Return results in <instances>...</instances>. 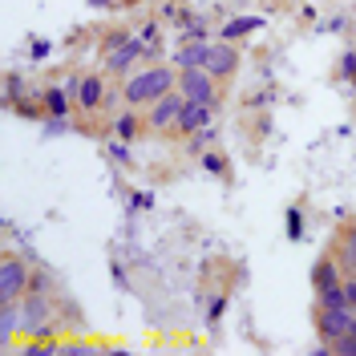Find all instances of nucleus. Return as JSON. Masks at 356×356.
<instances>
[{
  "instance_id": "nucleus-1",
  "label": "nucleus",
  "mask_w": 356,
  "mask_h": 356,
  "mask_svg": "<svg viewBox=\"0 0 356 356\" xmlns=\"http://www.w3.org/2000/svg\"><path fill=\"white\" fill-rule=\"evenodd\" d=\"M175 89H178L175 65H150V69H142V73H130L126 77L122 97H126V106H154L158 97H166Z\"/></svg>"
},
{
  "instance_id": "nucleus-2",
  "label": "nucleus",
  "mask_w": 356,
  "mask_h": 356,
  "mask_svg": "<svg viewBox=\"0 0 356 356\" xmlns=\"http://www.w3.org/2000/svg\"><path fill=\"white\" fill-rule=\"evenodd\" d=\"M53 328V300L41 291H24L21 296V332L24 336H49Z\"/></svg>"
},
{
  "instance_id": "nucleus-3",
  "label": "nucleus",
  "mask_w": 356,
  "mask_h": 356,
  "mask_svg": "<svg viewBox=\"0 0 356 356\" xmlns=\"http://www.w3.org/2000/svg\"><path fill=\"white\" fill-rule=\"evenodd\" d=\"M29 264H24L21 255H13V251H4L0 255V304H17L24 291H29Z\"/></svg>"
},
{
  "instance_id": "nucleus-4",
  "label": "nucleus",
  "mask_w": 356,
  "mask_h": 356,
  "mask_svg": "<svg viewBox=\"0 0 356 356\" xmlns=\"http://www.w3.org/2000/svg\"><path fill=\"white\" fill-rule=\"evenodd\" d=\"M178 93L186 102H202V106H215L219 102V77H211L207 69H178Z\"/></svg>"
},
{
  "instance_id": "nucleus-5",
  "label": "nucleus",
  "mask_w": 356,
  "mask_h": 356,
  "mask_svg": "<svg viewBox=\"0 0 356 356\" xmlns=\"http://www.w3.org/2000/svg\"><path fill=\"white\" fill-rule=\"evenodd\" d=\"M207 73L211 77H219V81H231L235 73H239V49H235V41H215L211 49H207Z\"/></svg>"
},
{
  "instance_id": "nucleus-6",
  "label": "nucleus",
  "mask_w": 356,
  "mask_h": 356,
  "mask_svg": "<svg viewBox=\"0 0 356 356\" xmlns=\"http://www.w3.org/2000/svg\"><path fill=\"white\" fill-rule=\"evenodd\" d=\"M182 93H166V97H158L154 106H150V113H146V130H154V134H166V130H175L178 126V113H182Z\"/></svg>"
},
{
  "instance_id": "nucleus-7",
  "label": "nucleus",
  "mask_w": 356,
  "mask_h": 356,
  "mask_svg": "<svg viewBox=\"0 0 356 356\" xmlns=\"http://www.w3.org/2000/svg\"><path fill=\"white\" fill-rule=\"evenodd\" d=\"M353 316L356 308H316V332L320 340H340L344 332H353Z\"/></svg>"
},
{
  "instance_id": "nucleus-8",
  "label": "nucleus",
  "mask_w": 356,
  "mask_h": 356,
  "mask_svg": "<svg viewBox=\"0 0 356 356\" xmlns=\"http://www.w3.org/2000/svg\"><path fill=\"white\" fill-rule=\"evenodd\" d=\"M138 57H146V41L138 37V41H126L122 49H113L110 57H106V65H110V73H118V77H130V69H134V61Z\"/></svg>"
},
{
  "instance_id": "nucleus-9",
  "label": "nucleus",
  "mask_w": 356,
  "mask_h": 356,
  "mask_svg": "<svg viewBox=\"0 0 356 356\" xmlns=\"http://www.w3.org/2000/svg\"><path fill=\"white\" fill-rule=\"evenodd\" d=\"M211 110H215V106H202V102H182V113H178V126H175V130L186 134V138H191V134H199V130H207V126H211Z\"/></svg>"
},
{
  "instance_id": "nucleus-10",
  "label": "nucleus",
  "mask_w": 356,
  "mask_h": 356,
  "mask_svg": "<svg viewBox=\"0 0 356 356\" xmlns=\"http://www.w3.org/2000/svg\"><path fill=\"white\" fill-rule=\"evenodd\" d=\"M344 280H348V271H344V264H340V255H324L320 264L312 267V284H316V291L332 288V284H344Z\"/></svg>"
},
{
  "instance_id": "nucleus-11",
  "label": "nucleus",
  "mask_w": 356,
  "mask_h": 356,
  "mask_svg": "<svg viewBox=\"0 0 356 356\" xmlns=\"http://www.w3.org/2000/svg\"><path fill=\"white\" fill-rule=\"evenodd\" d=\"M106 102V81L97 77V73H89V77H81V89H77V106L86 113H93L97 106Z\"/></svg>"
},
{
  "instance_id": "nucleus-12",
  "label": "nucleus",
  "mask_w": 356,
  "mask_h": 356,
  "mask_svg": "<svg viewBox=\"0 0 356 356\" xmlns=\"http://www.w3.org/2000/svg\"><path fill=\"white\" fill-rule=\"evenodd\" d=\"M207 49H211L207 41H186L175 57H170V65H175V69H199V65H207Z\"/></svg>"
},
{
  "instance_id": "nucleus-13",
  "label": "nucleus",
  "mask_w": 356,
  "mask_h": 356,
  "mask_svg": "<svg viewBox=\"0 0 356 356\" xmlns=\"http://www.w3.org/2000/svg\"><path fill=\"white\" fill-rule=\"evenodd\" d=\"M255 29H264V17H255V13H243V17H235V21H227L219 29V41H239L247 33H255Z\"/></svg>"
},
{
  "instance_id": "nucleus-14",
  "label": "nucleus",
  "mask_w": 356,
  "mask_h": 356,
  "mask_svg": "<svg viewBox=\"0 0 356 356\" xmlns=\"http://www.w3.org/2000/svg\"><path fill=\"white\" fill-rule=\"evenodd\" d=\"M17 332H21V308L17 304H0V348H8Z\"/></svg>"
},
{
  "instance_id": "nucleus-15",
  "label": "nucleus",
  "mask_w": 356,
  "mask_h": 356,
  "mask_svg": "<svg viewBox=\"0 0 356 356\" xmlns=\"http://www.w3.org/2000/svg\"><path fill=\"white\" fill-rule=\"evenodd\" d=\"M69 93L65 86H49L44 89V118H69Z\"/></svg>"
},
{
  "instance_id": "nucleus-16",
  "label": "nucleus",
  "mask_w": 356,
  "mask_h": 356,
  "mask_svg": "<svg viewBox=\"0 0 356 356\" xmlns=\"http://www.w3.org/2000/svg\"><path fill=\"white\" fill-rule=\"evenodd\" d=\"M336 255H340L344 271L356 275V227H344V235H340V243H336Z\"/></svg>"
},
{
  "instance_id": "nucleus-17",
  "label": "nucleus",
  "mask_w": 356,
  "mask_h": 356,
  "mask_svg": "<svg viewBox=\"0 0 356 356\" xmlns=\"http://www.w3.org/2000/svg\"><path fill=\"white\" fill-rule=\"evenodd\" d=\"M142 126H146V118H138L134 110H126V113H118V118H113V134H118V138H126V142H134Z\"/></svg>"
},
{
  "instance_id": "nucleus-18",
  "label": "nucleus",
  "mask_w": 356,
  "mask_h": 356,
  "mask_svg": "<svg viewBox=\"0 0 356 356\" xmlns=\"http://www.w3.org/2000/svg\"><path fill=\"white\" fill-rule=\"evenodd\" d=\"M316 308H353V304H348V291H344V284H332V288H320V291H316Z\"/></svg>"
},
{
  "instance_id": "nucleus-19",
  "label": "nucleus",
  "mask_w": 356,
  "mask_h": 356,
  "mask_svg": "<svg viewBox=\"0 0 356 356\" xmlns=\"http://www.w3.org/2000/svg\"><path fill=\"white\" fill-rule=\"evenodd\" d=\"M97 344H86V340H61V356H93Z\"/></svg>"
},
{
  "instance_id": "nucleus-20",
  "label": "nucleus",
  "mask_w": 356,
  "mask_h": 356,
  "mask_svg": "<svg viewBox=\"0 0 356 356\" xmlns=\"http://www.w3.org/2000/svg\"><path fill=\"white\" fill-rule=\"evenodd\" d=\"M288 239H304V215H300V207H291L288 211Z\"/></svg>"
},
{
  "instance_id": "nucleus-21",
  "label": "nucleus",
  "mask_w": 356,
  "mask_h": 356,
  "mask_svg": "<svg viewBox=\"0 0 356 356\" xmlns=\"http://www.w3.org/2000/svg\"><path fill=\"white\" fill-rule=\"evenodd\" d=\"M332 353L336 356H356V332H344L340 340H332Z\"/></svg>"
},
{
  "instance_id": "nucleus-22",
  "label": "nucleus",
  "mask_w": 356,
  "mask_h": 356,
  "mask_svg": "<svg viewBox=\"0 0 356 356\" xmlns=\"http://www.w3.org/2000/svg\"><path fill=\"white\" fill-rule=\"evenodd\" d=\"M29 291H41V296H49V291H53L49 271H33V275H29Z\"/></svg>"
},
{
  "instance_id": "nucleus-23",
  "label": "nucleus",
  "mask_w": 356,
  "mask_h": 356,
  "mask_svg": "<svg viewBox=\"0 0 356 356\" xmlns=\"http://www.w3.org/2000/svg\"><path fill=\"white\" fill-rule=\"evenodd\" d=\"M202 170H207V175H227V162H222V158L219 154H207V158H202Z\"/></svg>"
},
{
  "instance_id": "nucleus-24",
  "label": "nucleus",
  "mask_w": 356,
  "mask_h": 356,
  "mask_svg": "<svg viewBox=\"0 0 356 356\" xmlns=\"http://www.w3.org/2000/svg\"><path fill=\"white\" fill-rule=\"evenodd\" d=\"M222 312H227V296L211 300V308H207V320H211V324H219V320H222Z\"/></svg>"
},
{
  "instance_id": "nucleus-25",
  "label": "nucleus",
  "mask_w": 356,
  "mask_h": 356,
  "mask_svg": "<svg viewBox=\"0 0 356 356\" xmlns=\"http://www.w3.org/2000/svg\"><path fill=\"white\" fill-rule=\"evenodd\" d=\"M110 154L118 158V162H130V142H126V138H118V142H110Z\"/></svg>"
},
{
  "instance_id": "nucleus-26",
  "label": "nucleus",
  "mask_w": 356,
  "mask_h": 356,
  "mask_svg": "<svg viewBox=\"0 0 356 356\" xmlns=\"http://www.w3.org/2000/svg\"><path fill=\"white\" fill-rule=\"evenodd\" d=\"M340 73H344V77H353L356 73V49H348V53L340 57Z\"/></svg>"
},
{
  "instance_id": "nucleus-27",
  "label": "nucleus",
  "mask_w": 356,
  "mask_h": 356,
  "mask_svg": "<svg viewBox=\"0 0 356 356\" xmlns=\"http://www.w3.org/2000/svg\"><path fill=\"white\" fill-rule=\"evenodd\" d=\"M33 61H41V57H49V41H33V53H29Z\"/></svg>"
},
{
  "instance_id": "nucleus-28",
  "label": "nucleus",
  "mask_w": 356,
  "mask_h": 356,
  "mask_svg": "<svg viewBox=\"0 0 356 356\" xmlns=\"http://www.w3.org/2000/svg\"><path fill=\"white\" fill-rule=\"evenodd\" d=\"M344 291H348V304L356 308V275H348V280H344Z\"/></svg>"
},
{
  "instance_id": "nucleus-29",
  "label": "nucleus",
  "mask_w": 356,
  "mask_h": 356,
  "mask_svg": "<svg viewBox=\"0 0 356 356\" xmlns=\"http://www.w3.org/2000/svg\"><path fill=\"white\" fill-rule=\"evenodd\" d=\"M110 275H113V284H118V288L126 284V271H122V264H110Z\"/></svg>"
},
{
  "instance_id": "nucleus-30",
  "label": "nucleus",
  "mask_w": 356,
  "mask_h": 356,
  "mask_svg": "<svg viewBox=\"0 0 356 356\" xmlns=\"http://www.w3.org/2000/svg\"><path fill=\"white\" fill-rule=\"evenodd\" d=\"M89 4H97V8H110L113 0H89Z\"/></svg>"
},
{
  "instance_id": "nucleus-31",
  "label": "nucleus",
  "mask_w": 356,
  "mask_h": 356,
  "mask_svg": "<svg viewBox=\"0 0 356 356\" xmlns=\"http://www.w3.org/2000/svg\"><path fill=\"white\" fill-rule=\"evenodd\" d=\"M122 4H142V0H122Z\"/></svg>"
},
{
  "instance_id": "nucleus-32",
  "label": "nucleus",
  "mask_w": 356,
  "mask_h": 356,
  "mask_svg": "<svg viewBox=\"0 0 356 356\" xmlns=\"http://www.w3.org/2000/svg\"><path fill=\"white\" fill-rule=\"evenodd\" d=\"M353 93H356V73H353Z\"/></svg>"
}]
</instances>
